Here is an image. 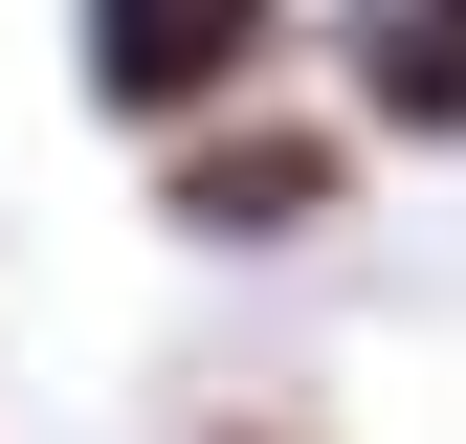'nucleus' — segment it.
Here are the masks:
<instances>
[{
    "label": "nucleus",
    "instance_id": "nucleus-1",
    "mask_svg": "<svg viewBox=\"0 0 466 444\" xmlns=\"http://www.w3.org/2000/svg\"><path fill=\"white\" fill-rule=\"evenodd\" d=\"M289 45V0H67V67L111 134H200V111H245V67Z\"/></svg>",
    "mask_w": 466,
    "mask_h": 444
},
{
    "label": "nucleus",
    "instance_id": "nucleus-2",
    "mask_svg": "<svg viewBox=\"0 0 466 444\" xmlns=\"http://www.w3.org/2000/svg\"><path fill=\"white\" fill-rule=\"evenodd\" d=\"M333 200H356V156H333L311 111H200V134L156 156V222H178V245H311Z\"/></svg>",
    "mask_w": 466,
    "mask_h": 444
},
{
    "label": "nucleus",
    "instance_id": "nucleus-3",
    "mask_svg": "<svg viewBox=\"0 0 466 444\" xmlns=\"http://www.w3.org/2000/svg\"><path fill=\"white\" fill-rule=\"evenodd\" d=\"M333 45H356V111H378L400 156L466 134V0H333Z\"/></svg>",
    "mask_w": 466,
    "mask_h": 444
},
{
    "label": "nucleus",
    "instance_id": "nucleus-4",
    "mask_svg": "<svg viewBox=\"0 0 466 444\" xmlns=\"http://www.w3.org/2000/svg\"><path fill=\"white\" fill-rule=\"evenodd\" d=\"M222 444H311V422H222Z\"/></svg>",
    "mask_w": 466,
    "mask_h": 444
}]
</instances>
